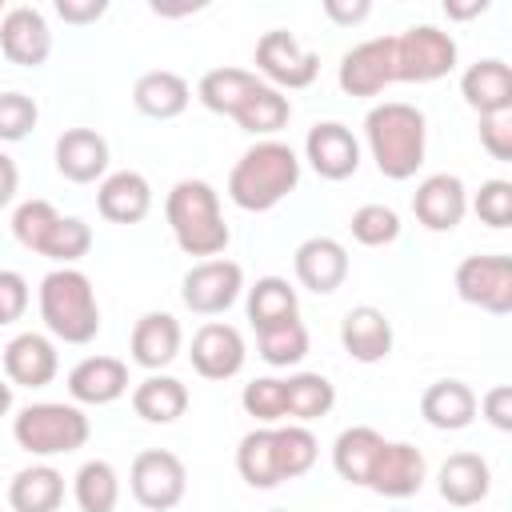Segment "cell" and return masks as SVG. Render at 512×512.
Returning <instances> with one entry per match:
<instances>
[{"label":"cell","instance_id":"5","mask_svg":"<svg viewBox=\"0 0 512 512\" xmlns=\"http://www.w3.org/2000/svg\"><path fill=\"white\" fill-rule=\"evenodd\" d=\"M92 436V424L84 416L80 404H64V400H40L16 412L12 420V440L28 452V456H64L84 448Z\"/></svg>","mask_w":512,"mask_h":512},{"label":"cell","instance_id":"13","mask_svg":"<svg viewBox=\"0 0 512 512\" xmlns=\"http://www.w3.org/2000/svg\"><path fill=\"white\" fill-rule=\"evenodd\" d=\"M0 52L20 68H40L52 56V28L40 8L12 4L0 16Z\"/></svg>","mask_w":512,"mask_h":512},{"label":"cell","instance_id":"48","mask_svg":"<svg viewBox=\"0 0 512 512\" xmlns=\"http://www.w3.org/2000/svg\"><path fill=\"white\" fill-rule=\"evenodd\" d=\"M108 12V0H56V16L64 24H96Z\"/></svg>","mask_w":512,"mask_h":512},{"label":"cell","instance_id":"2","mask_svg":"<svg viewBox=\"0 0 512 512\" xmlns=\"http://www.w3.org/2000/svg\"><path fill=\"white\" fill-rule=\"evenodd\" d=\"M300 184V156L284 140H256L228 172V200L244 212H272Z\"/></svg>","mask_w":512,"mask_h":512},{"label":"cell","instance_id":"29","mask_svg":"<svg viewBox=\"0 0 512 512\" xmlns=\"http://www.w3.org/2000/svg\"><path fill=\"white\" fill-rule=\"evenodd\" d=\"M384 448V436L372 428V424H352L336 436L332 444V468L340 480L356 484V488H368V476H372V464Z\"/></svg>","mask_w":512,"mask_h":512},{"label":"cell","instance_id":"24","mask_svg":"<svg viewBox=\"0 0 512 512\" xmlns=\"http://www.w3.org/2000/svg\"><path fill=\"white\" fill-rule=\"evenodd\" d=\"M340 344L356 364H380L392 352V320L376 304H356L340 320Z\"/></svg>","mask_w":512,"mask_h":512},{"label":"cell","instance_id":"28","mask_svg":"<svg viewBox=\"0 0 512 512\" xmlns=\"http://www.w3.org/2000/svg\"><path fill=\"white\" fill-rule=\"evenodd\" d=\"M132 412L148 424H172L188 412V384L168 372H148L132 388Z\"/></svg>","mask_w":512,"mask_h":512},{"label":"cell","instance_id":"51","mask_svg":"<svg viewBox=\"0 0 512 512\" xmlns=\"http://www.w3.org/2000/svg\"><path fill=\"white\" fill-rule=\"evenodd\" d=\"M444 12H448V20H472V16H480V12H488V0H472V4H444Z\"/></svg>","mask_w":512,"mask_h":512},{"label":"cell","instance_id":"52","mask_svg":"<svg viewBox=\"0 0 512 512\" xmlns=\"http://www.w3.org/2000/svg\"><path fill=\"white\" fill-rule=\"evenodd\" d=\"M8 412H12V384L0 380V416H8Z\"/></svg>","mask_w":512,"mask_h":512},{"label":"cell","instance_id":"44","mask_svg":"<svg viewBox=\"0 0 512 512\" xmlns=\"http://www.w3.org/2000/svg\"><path fill=\"white\" fill-rule=\"evenodd\" d=\"M472 212L488 228H508L512 224V184L508 180H484L480 192L472 196Z\"/></svg>","mask_w":512,"mask_h":512},{"label":"cell","instance_id":"8","mask_svg":"<svg viewBox=\"0 0 512 512\" xmlns=\"http://www.w3.org/2000/svg\"><path fill=\"white\" fill-rule=\"evenodd\" d=\"M456 296L488 316H508L512 312V256L504 252L464 256L456 264Z\"/></svg>","mask_w":512,"mask_h":512},{"label":"cell","instance_id":"46","mask_svg":"<svg viewBox=\"0 0 512 512\" xmlns=\"http://www.w3.org/2000/svg\"><path fill=\"white\" fill-rule=\"evenodd\" d=\"M480 148L500 164L512 160V112L480 116Z\"/></svg>","mask_w":512,"mask_h":512},{"label":"cell","instance_id":"36","mask_svg":"<svg viewBox=\"0 0 512 512\" xmlns=\"http://www.w3.org/2000/svg\"><path fill=\"white\" fill-rule=\"evenodd\" d=\"M72 496L80 512H116L120 504V476L108 460H84L72 476Z\"/></svg>","mask_w":512,"mask_h":512},{"label":"cell","instance_id":"15","mask_svg":"<svg viewBox=\"0 0 512 512\" xmlns=\"http://www.w3.org/2000/svg\"><path fill=\"white\" fill-rule=\"evenodd\" d=\"M428 480V460L416 444L408 440H384L376 464H372V476H368V488L388 496V500H408L424 488Z\"/></svg>","mask_w":512,"mask_h":512},{"label":"cell","instance_id":"45","mask_svg":"<svg viewBox=\"0 0 512 512\" xmlns=\"http://www.w3.org/2000/svg\"><path fill=\"white\" fill-rule=\"evenodd\" d=\"M28 280L16 272V268H0V328L4 324H16L24 312H28Z\"/></svg>","mask_w":512,"mask_h":512},{"label":"cell","instance_id":"53","mask_svg":"<svg viewBox=\"0 0 512 512\" xmlns=\"http://www.w3.org/2000/svg\"><path fill=\"white\" fill-rule=\"evenodd\" d=\"M268 512H288V508H268Z\"/></svg>","mask_w":512,"mask_h":512},{"label":"cell","instance_id":"39","mask_svg":"<svg viewBox=\"0 0 512 512\" xmlns=\"http://www.w3.org/2000/svg\"><path fill=\"white\" fill-rule=\"evenodd\" d=\"M56 220H60V212H56L52 200H20L16 212H12V236H16L20 248L40 256V248H44L48 232L56 228Z\"/></svg>","mask_w":512,"mask_h":512},{"label":"cell","instance_id":"14","mask_svg":"<svg viewBox=\"0 0 512 512\" xmlns=\"http://www.w3.org/2000/svg\"><path fill=\"white\" fill-rule=\"evenodd\" d=\"M188 360H192L196 376H204V380H232L244 368L248 348H244L240 328H232L224 320H208V324L196 328Z\"/></svg>","mask_w":512,"mask_h":512},{"label":"cell","instance_id":"11","mask_svg":"<svg viewBox=\"0 0 512 512\" xmlns=\"http://www.w3.org/2000/svg\"><path fill=\"white\" fill-rule=\"evenodd\" d=\"M336 84L344 96H380L388 84H396L392 68V36H372L340 56Z\"/></svg>","mask_w":512,"mask_h":512},{"label":"cell","instance_id":"22","mask_svg":"<svg viewBox=\"0 0 512 512\" xmlns=\"http://www.w3.org/2000/svg\"><path fill=\"white\" fill-rule=\"evenodd\" d=\"M128 392V364L120 356H84L68 372V396L72 404L104 408Z\"/></svg>","mask_w":512,"mask_h":512},{"label":"cell","instance_id":"30","mask_svg":"<svg viewBox=\"0 0 512 512\" xmlns=\"http://www.w3.org/2000/svg\"><path fill=\"white\" fill-rule=\"evenodd\" d=\"M12 512H56L64 504V476L52 464H28L8 484Z\"/></svg>","mask_w":512,"mask_h":512},{"label":"cell","instance_id":"50","mask_svg":"<svg viewBox=\"0 0 512 512\" xmlns=\"http://www.w3.org/2000/svg\"><path fill=\"white\" fill-rule=\"evenodd\" d=\"M16 188H20V168H16V160L0 148V208H8V204L16 200Z\"/></svg>","mask_w":512,"mask_h":512},{"label":"cell","instance_id":"19","mask_svg":"<svg viewBox=\"0 0 512 512\" xmlns=\"http://www.w3.org/2000/svg\"><path fill=\"white\" fill-rule=\"evenodd\" d=\"M60 372V352L44 332H20L4 344V376L20 388H44Z\"/></svg>","mask_w":512,"mask_h":512},{"label":"cell","instance_id":"17","mask_svg":"<svg viewBox=\"0 0 512 512\" xmlns=\"http://www.w3.org/2000/svg\"><path fill=\"white\" fill-rule=\"evenodd\" d=\"M292 272L300 288L316 296H332L348 280V248L336 236H308L292 252Z\"/></svg>","mask_w":512,"mask_h":512},{"label":"cell","instance_id":"12","mask_svg":"<svg viewBox=\"0 0 512 512\" xmlns=\"http://www.w3.org/2000/svg\"><path fill=\"white\" fill-rule=\"evenodd\" d=\"M304 160L320 180H348L360 172V140L340 120H316L304 136Z\"/></svg>","mask_w":512,"mask_h":512},{"label":"cell","instance_id":"3","mask_svg":"<svg viewBox=\"0 0 512 512\" xmlns=\"http://www.w3.org/2000/svg\"><path fill=\"white\" fill-rule=\"evenodd\" d=\"M164 216L172 228V240L184 256H220L232 244V228L220 212V192L208 180H176L164 196Z\"/></svg>","mask_w":512,"mask_h":512},{"label":"cell","instance_id":"33","mask_svg":"<svg viewBox=\"0 0 512 512\" xmlns=\"http://www.w3.org/2000/svg\"><path fill=\"white\" fill-rule=\"evenodd\" d=\"M244 312L252 320V328H268V324H280V320H292L300 316V296L296 288L284 280V276H260L248 296H244Z\"/></svg>","mask_w":512,"mask_h":512},{"label":"cell","instance_id":"20","mask_svg":"<svg viewBox=\"0 0 512 512\" xmlns=\"http://www.w3.org/2000/svg\"><path fill=\"white\" fill-rule=\"evenodd\" d=\"M96 212L108 224H140L152 212V184H148V176L132 172V168L108 172L100 180V188H96Z\"/></svg>","mask_w":512,"mask_h":512},{"label":"cell","instance_id":"43","mask_svg":"<svg viewBox=\"0 0 512 512\" xmlns=\"http://www.w3.org/2000/svg\"><path fill=\"white\" fill-rule=\"evenodd\" d=\"M40 120V108L32 96L24 92H0V140L4 144H16L24 140Z\"/></svg>","mask_w":512,"mask_h":512},{"label":"cell","instance_id":"9","mask_svg":"<svg viewBox=\"0 0 512 512\" xmlns=\"http://www.w3.org/2000/svg\"><path fill=\"white\" fill-rule=\"evenodd\" d=\"M240 292H244V268L236 260H228V256L200 260L180 280V300L196 316H220V312H228L240 300Z\"/></svg>","mask_w":512,"mask_h":512},{"label":"cell","instance_id":"38","mask_svg":"<svg viewBox=\"0 0 512 512\" xmlns=\"http://www.w3.org/2000/svg\"><path fill=\"white\" fill-rule=\"evenodd\" d=\"M276 436V464H280V480H296L304 472H312L320 444L304 424H272Z\"/></svg>","mask_w":512,"mask_h":512},{"label":"cell","instance_id":"16","mask_svg":"<svg viewBox=\"0 0 512 512\" xmlns=\"http://www.w3.org/2000/svg\"><path fill=\"white\" fill-rule=\"evenodd\" d=\"M412 212L428 232H452L460 228L468 212V188L456 172H432L412 192Z\"/></svg>","mask_w":512,"mask_h":512},{"label":"cell","instance_id":"18","mask_svg":"<svg viewBox=\"0 0 512 512\" xmlns=\"http://www.w3.org/2000/svg\"><path fill=\"white\" fill-rule=\"evenodd\" d=\"M56 172L72 184H96L108 176V140L96 128H64L52 148Z\"/></svg>","mask_w":512,"mask_h":512},{"label":"cell","instance_id":"47","mask_svg":"<svg viewBox=\"0 0 512 512\" xmlns=\"http://www.w3.org/2000/svg\"><path fill=\"white\" fill-rule=\"evenodd\" d=\"M476 408L484 412V420H488L496 432H512V388H508V384L488 388V392L476 400Z\"/></svg>","mask_w":512,"mask_h":512},{"label":"cell","instance_id":"10","mask_svg":"<svg viewBox=\"0 0 512 512\" xmlns=\"http://www.w3.org/2000/svg\"><path fill=\"white\" fill-rule=\"evenodd\" d=\"M256 72L264 76V84L272 88H308L320 76V56L312 48H304L292 32L272 28L256 40Z\"/></svg>","mask_w":512,"mask_h":512},{"label":"cell","instance_id":"35","mask_svg":"<svg viewBox=\"0 0 512 512\" xmlns=\"http://www.w3.org/2000/svg\"><path fill=\"white\" fill-rule=\"evenodd\" d=\"M284 404H288V420L292 424H308L332 412L336 404V384L320 372H296L284 380Z\"/></svg>","mask_w":512,"mask_h":512},{"label":"cell","instance_id":"37","mask_svg":"<svg viewBox=\"0 0 512 512\" xmlns=\"http://www.w3.org/2000/svg\"><path fill=\"white\" fill-rule=\"evenodd\" d=\"M256 352H260V360L272 364V368H292V364H300V360L308 356V328H304V320L292 316V320H280V324L260 328V332H256Z\"/></svg>","mask_w":512,"mask_h":512},{"label":"cell","instance_id":"34","mask_svg":"<svg viewBox=\"0 0 512 512\" xmlns=\"http://www.w3.org/2000/svg\"><path fill=\"white\" fill-rule=\"evenodd\" d=\"M236 472L248 488H276L280 480V464H276V436L272 428H252L240 436L236 444Z\"/></svg>","mask_w":512,"mask_h":512},{"label":"cell","instance_id":"41","mask_svg":"<svg viewBox=\"0 0 512 512\" xmlns=\"http://www.w3.org/2000/svg\"><path fill=\"white\" fill-rule=\"evenodd\" d=\"M88 248H92V228H88L80 216H60L56 228L48 232L40 256L56 260L60 268H72L80 256H88Z\"/></svg>","mask_w":512,"mask_h":512},{"label":"cell","instance_id":"42","mask_svg":"<svg viewBox=\"0 0 512 512\" xmlns=\"http://www.w3.org/2000/svg\"><path fill=\"white\" fill-rule=\"evenodd\" d=\"M348 228H352V240H356V244H364V248H384V244H392V240L400 236V216H396V208H388V204H360V208L352 212Z\"/></svg>","mask_w":512,"mask_h":512},{"label":"cell","instance_id":"25","mask_svg":"<svg viewBox=\"0 0 512 512\" xmlns=\"http://www.w3.org/2000/svg\"><path fill=\"white\" fill-rule=\"evenodd\" d=\"M436 492L452 508H476L492 492V468L480 452H452L436 472Z\"/></svg>","mask_w":512,"mask_h":512},{"label":"cell","instance_id":"55","mask_svg":"<svg viewBox=\"0 0 512 512\" xmlns=\"http://www.w3.org/2000/svg\"><path fill=\"white\" fill-rule=\"evenodd\" d=\"M392 512H408V508H392Z\"/></svg>","mask_w":512,"mask_h":512},{"label":"cell","instance_id":"54","mask_svg":"<svg viewBox=\"0 0 512 512\" xmlns=\"http://www.w3.org/2000/svg\"><path fill=\"white\" fill-rule=\"evenodd\" d=\"M0 16H4V0H0Z\"/></svg>","mask_w":512,"mask_h":512},{"label":"cell","instance_id":"40","mask_svg":"<svg viewBox=\"0 0 512 512\" xmlns=\"http://www.w3.org/2000/svg\"><path fill=\"white\" fill-rule=\"evenodd\" d=\"M240 408H244L256 424H264V428H272V424L288 420L284 380H280V376H256V380H248V384H244V392H240Z\"/></svg>","mask_w":512,"mask_h":512},{"label":"cell","instance_id":"27","mask_svg":"<svg viewBox=\"0 0 512 512\" xmlns=\"http://www.w3.org/2000/svg\"><path fill=\"white\" fill-rule=\"evenodd\" d=\"M420 416L440 432H460L476 420V392L464 380H436L420 396Z\"/></svg>","mask_w":512,"mask_h":512},{"label":"cell","instance_id":"49","mask_svg":"<svg viewBox=\"0 0 512 512\" xmlns=\"http://www.w3.org/2000/svg\"><path fill=\"white\" fill-rule=\"evenodd\" d=\"M324 16L340 28H352V24L372 16V4L368 0H324Z\"/></svg>","mask_w":512,"mask_h":512},{"label":"cell","instance_id":"1","mask_svg":"<svg viewBox=\"0 0 512 512\" xmlns=\"http://www.w3.org/2000/svg\"><path fill=\"white\" fill-rule=\"evenodd\" d=\"M364 144L388 180H412L428 152V120L408 100L372 104L364 116Z\"/></svg>","mask_w":512,"mask_h":512},{"label":"cell","instance_id":"4","mask_svg":"<svg viewBox=\"0 0 512 512\" xmlns=\"http://www.w3.org/2000/svg\"><path fill=\"white\" fill-rule=\"evenodd\" d=\"M40 304V320L48 328V336L64 340V344H92L100 332V304H96V288L80 268H52L40 280L36 292Z\"/></svg>","mask_w":512,"mask_h":512},{"label":"cell","instance_id":"26","mask_svg":"<svg viewBox=\"0 0 512 512\" xmlns=\"http://www.w3.org/2000/svg\"><path fill=\"white\" fill-rule=\"evenodd\" d=\"M192 100V88L172 68H152L132 84V104L148 120H176Z\"/></svg>","mask_w":512,"mask_h":512},{"label":"cell","instance_id":"31","mask_svg":"<svg viewBox=\"0 0 512 512\" xmlns=\"http://www.w3.org/2000/svg\"><path fill=\"white\" fill-rule=\"evenodd\" d=\"M260 84V76L256 72H248V68H212V72H204L200 76V84H196V100L208 108V112H216V116H236V108L244 104V96L252 92Z\"/></svg>","mask_w":512,"mask_h":512},{"label":"cell","instance_id":"6","mask_svg":"<svg viewBox=\"0 0 512 512\" xmlns=\"http://www.w3.org/2000/svg\"><path fill=\"white\" fill-rule=\"evenodd\" d=\"M392 68L400 84H432L456 68V40L436 24H412L392 36Z\"/></svg>","mask_w":512,"mask_h":512},{"label":"cell","instance_id":"21","mask_svg":"<svg viewBox=\"0 0 512 512\" xmlns=\"http://www.w3.org/2000/svg\"><path fill=\"white\" fill-rule=\"evenodd\" d=\"M180 344H184V328L172 312H144L132 328L128 352L132 364H140L144 372H164L180 356Z\"/></svg>","mask_w":512,"mask_h":512},{"label":"cell","instance_id":"32","mask_svg":"<svg viewBox=\"0 0 512 512\" xmlns=\"http://www.w3.org/2000/svg\"><path fill=\"white\" fill-rule=\"evenodd\" d=\"M244 132H252V136H276L288 120H292V100L280 92V88H272V84H256L248 96H244V104L236 108V116H232Z\"/></svg>","mask_w":512,"mask_h":512},{"label":"cell","instance_id":"7","mask_svg":"<svg viewBox=\"0 0 512 512\" xmlns=\"http://www.w3.org/2000/svg\"><path fill=\"white\" fill-rule=\"evenodd\" d=\"M128 488H132V500L140 508L168 512L188 492V468L168 448H144V452H136V460L128 468Z\"/></svg>","mask_w":512,"mask_h":512},{"label":"cell","instance_id":"23","mask_svg":"<svg viewBox=\"0 0 512 512\" xmlns=\"http://www.w3.org/2000/svg\"><path fill=\"white\" fill-rule=\"evenodd\" d=\"M460 96L476 116H500L512 112V68L500 56H484L464 68Z\"/></svg>","mask_w":512,"mask_h":512}]
</instances>
